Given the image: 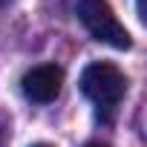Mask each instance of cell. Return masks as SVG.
<instances>
[{"label":"cell","instance_id":"277c9868","mask_svg":"<svg viewBox=\"0 0 147 147\" xmlns=\"http://www.w3.org/2000/svg\"><path fill=\"white\" fill-rule=\"evenodd\" d=\"M0 147H9V118L0 113Z\"/></svg>","mask_w":147,"mask_h":147},{"label":"cell","instance_id":"8992f818","mask_svg":"<svg viewBox=\"0 0 147 147\" xmlns=\"http://www.w3.org/2000/svg\"><path fill=\"white\" fill-rule=\"evenodd\" d=\"M32 147H52V144H32Z\"/></svg>","mask_w":147,"mask_h":147},{"label":"cell","instance_id":"7a4b0ae2","mask_svg":"<svg viewBox=\"0 0 147 147\" xmlns=\"http://www.w3.org/2000/svg\"><path fill=\"white\" fill-rule=\"evenodd\" d=\"M75 15L95 40H101V43H107L113 49H130L133 46L130 32L115 18V12H113V6L107 0H78Z\"/></svg>","mask_w":147,"mask_h":147},{"label":"cell","instance_id":"3957f363","mask_svg":"<svg viewBox=\"0 0 147 147\" xmlns=\"http://www.w3.org/2000/svg\"><path fill=\"white\" fill-rule=\"evenodd\" d=\"M23 95L35 104H49L61 95V87H63V69L55 66V63H40L35 69H29L23 81Z\"/></svg>","mask_w":147,"mask_h":147},{"label":"cell","instance_id":"5b68a950","mask_svg":"<svg viewBox=\"0 0 147 147\" xmlns=\"http://www.w3.org/2000/svg\"><path fill=\"white\" fill-rule=\"evenodd\" d=\"M84 147H107V144H101V141H87Z\"/></svg>","mask_w":147,"mask_h":147},{"label":"cell","instance_id":"52a82bcc","mask_svg":"<svg viewBox=\"0 0 147 147\" xmlns=\"http://www.w3.org/2000/svg\"><path fill=\"white\" fill-rule=\"evenodd\" d=\"M3 3H9V0H0V6H3Z\"/></svg>","mask_w":147,"mask_h":147},{"label":"cell","instance_id":"6da1fadb","mask_svg":"<svg viewBox=\"0 0 147 147\" xmlns=\"http://www.w3.org/2000/svg\"><path fill=\"white\" fill-rule=\"evenodd\" d=\"M78 87L101 113H113L121 104L124 92H127V78H124V72L115 63L95 61V63L84 66Z\"/></svg>","mask_w":147,"mask_h":147}]
</instances>
